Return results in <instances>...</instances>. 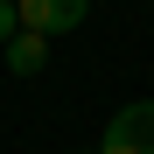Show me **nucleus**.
Returning a JSON list of instances; mask_svg holds the SVG:
<instances>
[{"instance_id":"39448f33","label":"nucleus","mask_w":154,"mask_h":154,"mask_svg":"<svg viewBox=\"0 0 154 154\" xmlns=\"http://www.w3.org/2000/svg\"><path fill=\"white\" fill-rule=\"evenodd\" d=\"M91 154H98V147H91Z\"/></svg>"},{"instance_id":"f03ea898","label":"nucleus","mask_w":154,"mask_h":154,"mask_svg":"<svg viewBox=\"0 0 154 154\" xmlns=\"http://www.w3.org/2000/svg\"><path fill=\"white\" fill-rule=\"evenodd\" d=\"M84 14H91V0H21V28H35V35H70Z\"/></svg>"},{"instance_id":"20e7f679","label":"nucleus","mask_w":154,"mask_h":154,"mask_svg":"<svg viewBox=\"0 0 154 154\" xmlns=\"http://www.w3.org/2000/svg\"><path fill=\"white\" fill-rule=\"evenodd\" d=\"M14 35H21V7H14V0H0V49H7Z\"/></svg>"},{"instance_id":"7ed1b4c3","label":"nucleus","mask_w":154,"mask_h":154,"mask_svg":"<svg viewBox=\"0 0 154 154\" xmlns=\"http://www.w3.org/2000/svg\"><path fill=\"white\" fill-rule=\"evenodd\" d=\"M0 56H7V70H14V77H35V70L49 63V35H35V28H21V35L7 42V49H0Z\"/></svg>"},{"instance_id":"f257e3e1","label":"nucleus","mask_w":154,"mask_h":154,"mask_svg":"<svg viewBox=\"0 0 154 154\" xmlns=\"http://www.w3.org/2000/svg\"><path fill=\"white\" fill-rule=\"evenodd\" d=\"M98 154H154V98H133L105 119L98 133Z\"/></svg>"},{"instance_id":"423d86ee","label":"nucleus","mask_w":154,"mask_h":154,"mask_svg":"<svg viewBox=\"0 0 154 154\" xmlns=\"http://www.w3.org/2000/svg\"><path fill=\"white\" fill-rule=\"evenodd\" d=\"M147 77H154V70H147Z\"/></svg>"}]
</instances>
